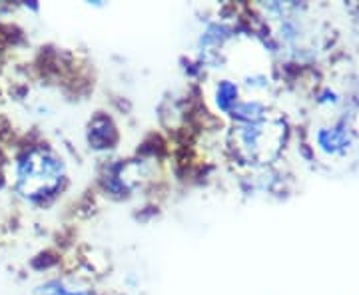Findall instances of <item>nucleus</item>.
I'll list each match as a JSON object with an SVG mask.
<instances>
[{
    "label": "nucleus",
    "mask_w": 359,
    "mask_h": 295,
    "mask_svg": "<svg viewBox=\"0 0 359 295\" xmlns=\"http://www.w3.org/2000/svg\"><path fill=\"white\" fill-rule=\"evenodd\" d=\"M44 295H92V294H88V291H82V289H70V287L56 285L54 289H46Z\"/></svg>",
    "instance_id": "7ed1b4c3"
},
{
    "label": "nucleus",
    "mask_w": 359,
    "mask_h": 295,
    "mask_svg": "<svg viewBox=\"0 0 359 295\" xmlns=\"http://www.w3.org/2000/svg\"><path fill=\"white\" fill-rule=\"evenodd\" d=\"M214 102L219 112L231 114V110L236 108V104L240 102V90L238 84L231 80H219L216 90H214Z\"/></svg>",
    "instance_id": "f03ea898"
},
{
    "label": "nucleus",
    "mask_w": 359,
    "mask_h": 295,
    "mask_svg": "<svg viewBox=\"0 0 359 295\" xmlns=\"http://www.w3.org/2000/svg\"><path fill=\"white\" fill-rule=\"evenodd\" d=\"M65 180V164L50 150H32L18 160L16 188L28 200L52 195Z\"/></svg>",
    "instance_id": "f257e3e1"
}]
</instances>
